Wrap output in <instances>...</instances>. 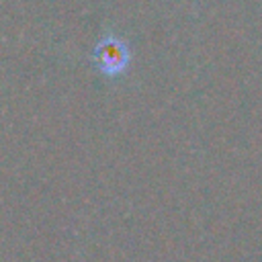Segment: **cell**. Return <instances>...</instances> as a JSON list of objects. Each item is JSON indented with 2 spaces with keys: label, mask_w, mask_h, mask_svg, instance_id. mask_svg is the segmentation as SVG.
I'll return each mask as SVG.
<instances>
[{
  "label": "cell",
  "mask_w": 262,
  "mask_h": 262,
  "mask_svg": "<svg viewBox=\"0 0 262 262\" xmlns=\"http://www.w3.org/2000/svg\"><path fill=\"white\" fill-rule=\"evenodd\" d=\"M94 57H96V63L98 68L108 74V76H115L119 72H123L127 68V61H129V51L125 47V43L117 37H104L96 51H94Z\"/></svg>",
  "instance_id": "6da1fadb"
}]
</instances>
